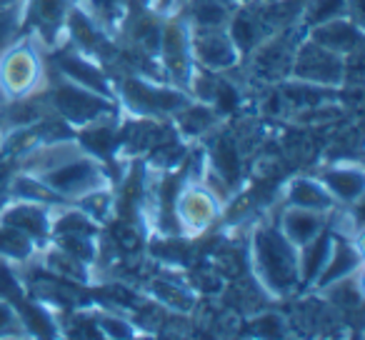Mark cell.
I'll use <instances>...</instances> for the list:
<instances>
[{"label": "cell", "instance_id": "3957f363", "mask_svg": "<svg viewBox=\"0 0 365 340\" xmlns=\"http://www.w3.org/2000/svg\"><path fill=\"white\" fill-rule=\"evenodd\" d=\"M113 86L123 115L145 120H170L180 108L193 101L188 91L138 71L113 73Z\"/></svg>", "mask_w": 365, "mask_h": 340}, {"label": "cell", "instance_id": "ac0fdd59", "mask_svg": "<svg viewBox=\"0 0 365 340\" xmlns=\"http://www.w3.org/2000/svg\"><path fill=\"white\" fill-rule=\"evenodd\" d=\"M283 205L318 210V213H333L338 208L328 188L318 180V175H295V178H290L283 188Z\"/></svg>", "mask_w": 365, "mask_h": 340}, {"label": "cell", "instance_id": "277c9868", "mask_svg": "<svg viewBox=\"0 0 365 340\" xmlns=\"http://www.w3.org/2000/svg\"><path fill=\"white\" fill-rule=\"evenodd\" d=\"M43 96H46V103L53 115H58L76 133L83 130V128L98 125V123H106L123 115L115 98H108L103 93L91 91V88H83L78 83L66 81V78H61L53 71H48Z\"/></svg>", "mask_w": 365, "mask_h": 340}, {"label": "cell", "instance_id": "1f68e13d", "mask_svg": "<svg viewBox=\"0 0 365 340\" xmlns=\"http://www.w3.org/2000/svg\"><path fill=\"white\" fill-rule=\"evenodd\" d=\"M3 103H6V96H3V91H0V105H3Z\"/></svg>", "mask_w": 365, "mask_h": 340}, {"label": "cell", "instance_id": "5bb4252c", "mask_svg": "<svg viewBox=\"0 0 365 340\" xmlns=\"http://www.w3.org/2000/svg\"><path fill=\"white\" fill-rule=\"evenodd\" d=\"M363 273V250H360L358 238L350 235L333 233V243H330V253L325 258L320 273L315 275L310 290L313 293H323L325 288L340 283V280L350 278V275Z\"/></svg>", "mask_w": 365, "mask_h": 340}, {"label": "cell", "instance_id": "9c48e42d", "mask_svg": "<svg viewBox=\"0 0 365 340\" xmlns=\"http://www.w3.org/2000/svg\"><path fill=\"white\" fill-rule=\"evenodd\" d=\"M220 213H223V200L213 193V188H208L200 178L188 175L178 190L175 208H173L178 235H185V238L203 235L218 223Z\"/></svg>", "mask_w": 365, "mask_h": 340}, {"label": "cell", "instance_id": "7c38bea8", "mask_svg": "<svg viewBox=\"0 0 365 340\" xmlns=\"http://www.w3.org/2000/svg\"><path fill=\"white\" fill-rule=\"evenodd\" d=\"M190 51L195 68L228 73L243 66V56L235 48L228 28H190Z\"/></svg>", "mask_w": 365, "mask_h": 340}, {"label": "cell", "instance_id": "8fae6325", "mask_svg": "<svg viewBox=\"0 0 365 340\" xmlns=\"http://www.w3.org/2000/svg\"><path fill=\"white\" fill-rule=\"evenodd\" d=\"M345 63H348V58L335 56V53L315 46L313 41H308V38L303 36L298 41V46H295L288 78H295V81H300V83H310V86L343 91Z\"/></svg>", "mask_w": 365, "mask_h": 340}, {"label": "cell", "instance_id": "6da1fadb", "mask_svg": "<svg viewBox=\"0 0 365 340\" xmlns=\"http://www.w3.org/2000/svg\"><path fill=\"white\" fill-rule=\"evenodd\" d=\"M16 170L36 175L63 203L76 205L86 195L113 190L110 168L96 158L76 135L43 140L16 158Z\"/></svg>", "mask_w": 365, "mask_h": 340}, {"label": "cell", "instance_id": "5b68a950", "mask_svg": "<svg viewBox=\"0 0 365 340\" xmlns=\"http://www.w3.org/2000/svg\"><path fill=\"white\" fill-rule=\"evenodd\" d=\"M48 58L36 36L26 33L0 56V91L8 98L36 96L46 88Z\"/></svg>", "mask_w": 365, "mask_h": 340}, {"label": "cell", "instance_id": "30bf717a", "mask_svg": "<svg viewBox=\"0 0 365 340\" xmlns=\"http://www.w3.org/2000/svg\"><path fill=\"white\" fill-rule=\"evenodd\" d=\"M48 71L58 73L61 78L71 83H78L83 88H91L96 93H103L108 98H115V86H113V71L103 63L93 61L91 56L81 53L68 41L58 43L56 48H48Z\"/></svg>", "mask_w": 365, "mask_h": 340}, {"label": "cell", "instance_id": "603a6c76", "mask_svg": "<svg viewBox=\"0 0 365 340\" xmlns=\"http://www.w3.org/2000/svg\"><path fill=\"white\" fill-rule=\"evenodd\" d=\"M330 243H333V230L325 228L313 240L298 248V270H300V290H310L315 275L320 273L325 258L330 253Z\"/></svg>", "mask_w": 365, "mask_h": 340}, {"label": "cell", "instance_id": "44dd1931", "mask_svg": "<svg viewBox=\"0 0 365 340\" xmlns=\"http://www.w3.org/2000/svg\"><path fill=\"white\" fill-rule=\"evenodd\" d=\"M145 293L160 308H168L170 313H180V315L193 313L195 303H198V295H195L193 288H188V285L175 278H165V275H158V278L148 280Z\"/></svg>", "mask_w": 365, "mask_h": 340}, {"label": "cell", "instance_id": "d6986e66", "mask_svg": "<svg viewBox=\"0 0 365 340\" xmlns=\"http://www.w3.org/2000/svg\"><path fill=\"white\" fill-rule=\"evenodd\" d=\"M330 213H318V210H305V208H293V205H283L278 215V228L295 248L305 245L308 240H313L318 233H323L328 228Z\"/></svg>", "mask_w": 365, "mask_h": 340}, {"label": "cell", "instance_id": "4dcf8cb0", "mask_svg": "<svg viewBox=\"0 0 365 340\" xmlns=\"http://www.w3.org/2000/svg\"><path fill=\"white\" fill-rule=\"evenodd\" d=\"M16 3H26V0H0V8H3V6H16Z\"/></svg>", "mask_w": 365, "mask_h": 340}, {"label": "cell", "instance_id": "d4e9b609", "mask_svg": "<svg viewBox=\"0 0 365 340\" xmlns=\"http://www.w3.org/2000/svg\"><path fill=\"white\" fill-rule=\"evenodd\" d=\"M93 320H96L101 338H113V340H133L138 338V325L133 320L125 318V313H118L110 308H93Z\"/></svg>", "mask_w": 365, "mask_h": 340}, {"label": "cell", "instance_id": "52a82bcc", "mask_svg": "<svg viewBox=\"0 0 365 340\" xmlns=\"http://www.w3.org/2000/svg\"><path fill=\"white\" fill-rule=\"evenodd\" d=\"M0 298L18 313L26 335H31V338H61L63 335L56 315L36 298H31L26 283L18 275V265L3 258H0Z\"/></svg>", "mask_w": 365, "mask_h": 340}, {"label": "cell", "instance_id": "ffe728a7", "mask_svg": "<svg viewBox=\"0 0 365 340\" xmlns=\"http://www.w3.org/2000/svg\"><path fill=\"white\" fill-rule=\"evenodd\" d=\"M235 8V0H185L178 16L188 28H228Z\"/></svg>", "mask_w": 365, "mask_h": 340}, {"label": "cell", "instance_id": "ba28073f", "mask_svg": "<svg viewBox=\"0 0 365 340\" xmlns=\"http://www.w3.org/2000/svg\"><path fill=\"white\" fill-rule=\"evenodd\" d=\"M155 61L168 83L188 91L195 73V61H193V51H190V28L178 13L163 18L158 48H155Z\"/></svg>", "mask_w": 365, "mask_h": 340}, {"label": "cell", "instance_id": "2e32d148", "mask_svg": "<svg viewBox=\"0 0 365 340\" xmlns=\"http://www.w3.org/2000/svg\"><path fill=\"white\" fill-rule=\"evenodd\" d=\"M315 175L333 195L335 205H343V208H355L365 193V170L360 163H328Z\"/></svg>", "mask_w": 365, "mask_h": 340}, {"label": "cell", "instance_id": "4316f807", "mask_svg": "<svg viewBox=\"0 0 365 340\" xmlns=\"http://www.w3.org/2000/svg\"><path fill=\"white\" fill-rule=\"evenodd\" d=\"M210 165H213L215 175L223 183H233L238 178L240 163H238V150H235L230 138H218L213 143V153H210Z\"/></svg>", "mask_w": 365, "mask_h": 340}, {"label": "cell", "instance_id": "cb8c5ba5", "mask_svg": "<svg viewBox=\"0 0 365 340\" xmlns=\"http://www.w3.org/2000/svg\"><path fill=\"white\" fill-rule=\"evenodd\" d=\"M38 253L41 248L31 235L11 225H0V258L3 260L13 265H31L33 260H38Z\"/></svg>", "mask_w": 365, "mask_h": 340}, {"label": "cell", "instance_id": "7a4b0ae2", "mask_svg": "<svg viewBox=\"0 0 365 340\" xmlns=\"http://www.w3.org/2000/svg\"><path fill=\"white\" fill-rule=\"evenodd\" d=\"M248 265L255 283L270 298H290L300 290L298 248L280 233L275 220H263L250 230Z\"/></svg>", "mask_w": 365, "mask_h": 340}, {"label": "cell", "instance_id": "f1b7e54d", "mask_svg": "<svg viewBox=\"0 0 365 340\" xmlns=\"http://www.w3.org/2000/svg\"><path fill=\"white\" fill-rule=\"evenodd\" d=\"M253 330L255 335H265V338H283L288 325L278 315H260V318L253 320Z\"/></svg>", "mask_w": 365, "mask_h": 340}, {"label": "cell", "instance_id": "83f0119b", "mask_svg": "<svg viewBox=\"0 0 365 340\" xmlns=\"http://www.w3.org/2000/svg\"><path fill=\"white\" fill-rule=\"evenodd\" d=\"M0 338H26L21 318L3 298H0Z\"/></svg>", "mask_w": 365, "mask_h": 340}, {"label": "cell", "instance_id": "d6a6232c", "mask_svg": "<svg viewBox=\"0 0 365 340\" xmlns=\"http://www.w3.org/2000/svg\"><path fill=\"white\" fill-rule=\"evenodd\" d=\"M0 148H3V135H0Z\"/></svg>", "mask_w": 365, "mask_h": 340}, {"label": "cell", "instance_id": "7402d4cb", "mask_svg": "<svg viewBox=\"0 0 365 340\" xmlns=\"http://www.w3.org/2000/svg\"><path fill=\"white\" fill-rule=\"evenodd\" d=\"M93 18L98 26H103L113 38L120 31V26L133 16V13L150 8V0H78Z\"/></svg>", "mask_w": 365, "mask_h": 340}, {"label": "cell", "instance_id": "4fadbf2b", "mask_svg": "<svg viewBox=\"0 0 365 340\" xmlns=\"http://www.w3.org/2000/svg\"><path fill=\"white\" fill-rule=\"evenodd\" d=\"M56 208H61V205H46L23 198H6L0 203V225H11V228L23 230L43 250L51 243V225Z\"/></svg>", "mask_w": 365, "mask_h": 340}, {"label": "cell", "instance_id": "8992f818", "mask_svg": "<svg viewBox=\"0 0 365 340\" xmlns=\"http://www.w3.org/2000/svg\"><path fill=\"white\" fill-rule=\"evenodd\" d=\"M101 223L93 220L88 213H83L81 208H76V205L56 208L51 225V245H56L63 253L73 255L91 268L101 253Z\"/></svg>", "mask_w": 365, "mask_h": 340}, {"label": "cell", "instance_id": "e0dca14e", "mask_svg": "<svg viewBox=\"0 0 365 340\" xmlns=\"http://www.w3.org/2000/svg\"><path fill=\"white\" fill-rule=\"evenodd\" d=\"M220 120H223V115L215 113L210 105H205L200 101H190L188 105L180 108L168 123L175 130V135L188 145V143L203 140L210 130H215L220 125Z\"/></svg>", "mask_w": 365, "mask_h": 340}, {"label": "cell", "instance_id": "f546056e", "mask_svg": "<svg viewBox=\"0 0 365 340\" xmlns=\"http://www.w3.org/2000/svg\"><path fill=\"white\" fill-rule=\"evenodd\" d=\"M182 3L185 0H150V11L158 13L160 18H168V16H175L182 8Z\"/></svg>", "mask_w": 365, "mask_h": 340}, {"label": "cell", "instance_id": "9a60e30c", "mask_svg": "<svg viewBox=\"0 0 365 340\" xmlns=\"http://www.w3.org/2000/svg\"><path fill=\"white\" fill-rule=\"evenodd\" d=\"M303 36L308 41H313L315 46L325 48V51L335 53L340 58H350L355 53H363V43H365L363 23L353 21L348 16H340L333 18V21L305 28Z\"/></svg>", "mask_w": 365, "mask_h": 340}, {"label": "cell", "instance_id": "484cf974", "mask_svg": "<svg viewBox=\"0 0 365 340\" xmlns=\"http://www.w3.org/2000/svg\"><path fill=\"white\" fill-rule=\"evenodd\" d=\"M26 33V3L0 8V56Z\"/></svg>", "mask_w": 365, "mask_h": 340}]
</instances>
